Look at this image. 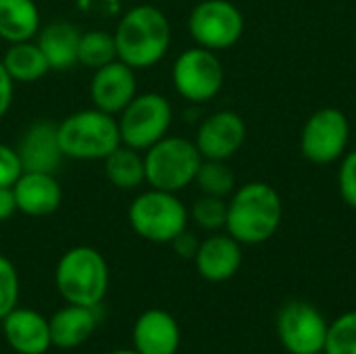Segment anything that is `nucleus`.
I'll return each instance as SVG.
<instances>
[{"mask_svg":"<svg viewBox=\"0 0 356 354\" xmlns=\"http://www.w3.org/2000/svg\"><path fill=\"white\" fill-rule=\"evenodd\" d=\"M284 219L280 192L267 182H248L234 190L227 200L225 230L242 246L269 242Z\"/></svg>","mask_w":356,"mask_h":354,"instance_id":"obj_1","label":"nucleus"},{"mask_svg":"<svg viewBox=\"0 0 356 354\" xmlns=\"http://www.w3.org/2000/svg\"><path fill=\"white\" fill-rule=\"evenodd\" d=\"M117 58L131 69H150L161 63L171 46V23L154 4L131 6L117 23Z\"/></svg>","mask_w":356,"mask_h":354,"instance_id":"obj_2","label":"nucleus"},{"mask_svg":"<svg viewBox=\"0 0 356 354\" xmlns=\"http://www.w3.org/2000/svg\"><path fill=\"white\" fill-rule=\"evenodd\" d=\"M54 284L65 303L98 309L108 290V265L92 246L69 248L56 263Z\"/></svg>","mask_w":356,"mask_h":354,"instance_id":"obj_3","label":"nucleus"},{"mask_svg":"<svg viewBox=\"0 0 356 354\" xmlns=\"http://www.w3.org/2000/svg\"><path fill=\"white\" fill-rule=\"evenodd\" d=\"M63 156L75 161H104L121 146L117 117L98 108H86L58 123Z\"/></svg>","mask_w":356,"mask_h":354,"instance_id":"obj_4","label":"nucleus"},{"mask_svg":"<svg viewBox=\"0 0 356 354\" xmlns=\"http://www.w3.org/2000/svg\"><path fill=\"white\" fill-rule=\"evenodd\" d=\"M202 154L194 140L181 136H165L144 150L146 184L165 192H181L192 186L200 169Z\"/></svg>","mask_w":356,"mask_h":354,"instance_id":"obj_5","label":"nucleus"},{"mask_svg":"<svg viewBox=\"0 0 356 354\" xmlns=\"http://www.w3.org/2000/svg\"><path fill=\"white\" fill-rule=\"evenodd\" d=\"M131 230L154 244H167L188 230L190 211L173 192L150 188L134 198L127 211Z\"/></svg>","mask_w":356,"mask_h":354,"instance_id":"obj_6","label":"nucleus"},{"mask_svg":"<svg viewBox=\"0 0 356 354\" xmlns=\"http://www.w3.org/2000/svg\"><path fill=\"white\" fill-rule=\"evenodd\" d=\"M171 123V102L159 92L136 94V98L119 113L117 119L121 144L140 152L169 136Z\"/></svg>","mask_w":356,"mask_h":354,"instance_id":"obj_7","label":"nucleus"},{"mask_svg":"<svg viewBox=\"0 0 356 354\" xmlns=\"http://www.w3.org/2000/svg\"><path fill=\"white\" fill-rule=\"evenodd\" d=\"M171 79L175 92L184 100L200 104L213 100L221 92L225 81V69L217 52L202 46H194L184 50L175 58Z\"/></svg>","mask_w":356,"mask_h":354,"instance_id":"obj_8","label":"nucleus"},{"mask_svg":"<svg viewBox=\"0 0 356 354\" xmlns=\"http://www.w3.org/2000/svg\"><path fill=\"white\" fill-rule=\"evenodd\" d=\"M350 142V121L344 111L323 106L315 111L300 131V154L313 165L340 161Z\"/></svg>","mask_w":356,"mask_h":354,"instance_id":"obj_9","label":"nucleus"},{"mask_svg":"<svg viewBox=\"0 0 356 354\" xmlns=\"http://www.w3.org/2000/svg\"><path fill=\"white\" fill-rule=\"evenodd\" d=\"M188 31L196 46L213 52L227 50L244 33V15L229 0H202L190 10Z\"/></svg>","mask_w":356,"mask_h":354,"instance_id":"obj_10","label":"nucleus"},{"mask_svg":"<svg viewBox=\"0 0 356 354\" xmlns=\"http://www.w3.org/2000/svg\"><path fill=\"white\" fill-rule=\"evenodd\" d=\"M330 321L311 303L290 300L275 319V332L280 344L290 354H313L325 348Z\"/></svg>","mask_w":356,"mask_h":354,"instance_id":"obj_11","label":"nucleus"},{"mask_svg":"<svg viewBox=\"0 0 356 354\" xmlns=\"http://www.w3.org/2000/svg\"><path fill=\"white\" fill-rule=\"evenodd\" d=\"M246 121L236 111H217L202 119L196 129L194 144L200 150L202 159L229 161L246 142Z\"/></svg>","mask_w":356,"mask_h":354,"instance_id":"obj_12","label":"nucleus"},{"mask_svg":"<svg viewBox=\"0 0 356 354\" xmlns=\"http://www.w3.org/2000/svg\"><path fill=\"white\" fill-rule=\"evenodd\" d=\"M138 94L136 69L115 58L113 63L94 71L90 81V100L94 108L108 115H119Z\"/></svg>","mask_w":356,"mask_h":354,"instance_id":"obj_13","label":"nucleus"},{"mask_svg":"<svg viewBox=\"0 0 356 354\" xmlns=\"http://www.w3.org/2000/svg\"><path fill=\"white\" fill-rule=\"evenodd\" d=\"M242 259V244L229 234L215 232L213 236L200 242L198 252L194 257V265L202 280L211 284H221L232 280L240 271Z\"/></svg>","mask_w":356,"mask_h":354,"instance_id":"obj_14","label":"nucleus"},{"mask_svg":"<svg viewBox=\"0 0 356 354\" xmlns=\"http://www.w3.org/2000/svg\"><path fill=\"white\" fill-rule=\"evenodd\" d=\"M134 351L140 354H177L181 330L173 315L163 309L144 311L131 330Z\"/></svg>","mask_w":356,"mask_h":354,"instance_id":"obj_15","label":"nucleus"},{"mask_svg":"<svg viewBox=\"0 0 356 354\" xmlns=\"http://www.w3.org/2000/svg\"><path fill=\"white\" fill-rule=\"evenodd\" d=\"M17 211L29 217L52 215L63 202V188L52 173L23 171L13 186Z\"/></svg>","mask_w":356,"mask_h":354,"instance_id":"obj_16","label":"nucleus"},{"mask_svg":"<svg viewBox=\"0 0 356 354\" xmlns=\"http://www.w3.org/2000/svg\"><path fill=\"white\" fill-rule=\"evenodd\" d=\"M23 171H46L54 173V169L63 161V150L58 142V125L50 121L31 123L17 148Z\"/></svg>","mask_w":356,"mask_h":354,"instance_id":"obj_17","label":"nucleus"},{"mask_svg":"<svg viewBox=\"0 0 356 354\" xmlns=\"http://www.w3.org/2000/svg\"><path fill=\"white\" fill-rule=\"evenodd\" d=\"M2 332L17 354H46L52 346L48 319L31 309H13L2 319Z\"/></svg>","mask_w":356,"mask_h":354,"instance_id":"obj_18","label":"nucleus"},{"mask_svg":"<svg viewBox=\"0 0 356 354\" xmlns=\"http://www.w3.org/2000/svg\"><path fill=\"white\" fill-rule=\"evenodd\" d=\"M96 323H98L96 307H81V305L67 303V307L58 309L48 321L52 346L60 351L79 348L94 334Z\"/></svg>","mask_w":356,"mask_h":354,"instance_id":"obj_19","label":"nucleus"},{"mask_svg":"<svg viewBox=\"0 0 356 354\" xmlns=\"http://www.w3.org/2000/svg\"><path fill=\"white\" fill-rule=\"evenodd\" d=\"M81 31L67 21H54L38 31V46L42 48L50 69L65 71L77 65Z\"/></svg>","mask_w":356,"mask_h":354,"instance_id":"obj_20","label":"nucleus"},{"mask_svg":"<svg viewBox=\"0 0 356 354\" xmlns=\"http://www.w3.org/2000/svg\"><path fill=\"white\" fill-rule=\"evenodd\" d=\"M40 31V10L33 0H0V40L8 44L33 40Z\"/></svg>","mask_w":356,"mask_h":354,"instance_id":"obj_21","label":"nucleus"},{"mask_svg":"<svg viewBox=\"0 0 356 354\" xmlns=\"http://www.w3.org/2000/svg\"><path fill=\"white\" fill-rule=\"evenodd\" d=\"M2 63L15 83L17 81H21V83L38 81L50 71V65H48L42 48L33 40L10 44L2 56Z\"/></svg>","mask_w":356,"mask_h":354,"instance_id":"obj_22","label":"nucleus"},{"mask_svg":"<svg viewBox=\"0 0 356 354\" xmlns=\"http://www.w3.org/2000/svg\"><path fill=\"white\" fill-rule=\"evenodd\" d=\"M104 173L115 188L136 190L146 182L144 154H140V150L121 144L104 159Z\"/></svg>","mask_w":356,"mask_h":354,"instance_id":"obj_23","label":"nucleus"},{"mask_svg":"<svg viewBox=\"0 0 356 354\" xmlns=\"http://www.w3.org/2000/svg\"><path fill=\"white\" fill-rule=\"evenodd\" d=\"M117 58V46L115 35L104 29H90L81 33L79 38V50H77V63H81L88 69H100Z\"/></svg>","mask_w":356,"mask_h":354,"instance_id":"obj_24","label":"nucleus"},{"mask_svg":"<svg viewBox=\"0 0 356 354\" xmlns=\"http://www.w3.org/2000/svg\"><path fill=\"white\" fill-rule=\"evenodd\" d=\"M194 184L202 194L209 196H219L227 198L236 190V175L229 169L227 161H213V159H202L200 169L196 173Z\"/></svg>","mask_w":356,"mask_h":354,"instance_id":"obj_25","label":"nucleus"},{"mask_svg":"<svg viewBox=\"0 0 356 354\" xmlns=\"http://www.w3.org/2000/svg\"><path fill=\"white\" fill-rule=\"evenodd\" d=\"M190 219L204 232H219L225 230V221H227V202L225 198L219 196H209L202 194L194 200L192 209H190Z\"/></svg>","mask_w":356,"mask_h":354,"instance_id":"obj_26","label":"nucleus"},{"mask_svg":"<svg viewBox=\"0 0 356 354\" xmlns=\"http://www.w3.org/2000/svg\"><path fill=\"white\" fill-rule=\"evenodd\" d=\"M325 354H356V311H346L330 323Z\"/></svg>","mask_w":356,"mask_h":354,"instance_id":"obj_27","label":"nucleus"},{"mask_svg":"<svg viewBox=\"0 0 356 354\" xmlns=\"http://www.w3.org/2000/svg\"><path fill=\"white\" fill-rule=\"evenodd\" d=\"M19 273L15 265L0 255V321L17 309L19 303Z\"/></svg>","mask_w":356,"mask_h":354,"instance_id":"obj_28","label":"nucleus"},{"mask_svg":"<svg viewBox=\"0 0 356 354\" xmlns=\"http://www.w3.org/2000/svg\"><path fill=\"white\" fill-rule=\"evenodd\" d=\"M338 188L342 200L356 211V150L346 152L340 159V171H338Z\"/></svg>","mask_w":356,"mask_h":354,"instance_id":"obj_29","label":"nucleus"},{"mask_svg":"<svg viewBox=\"0 0 356 354\" xmlns=\"http://www.w3.org/2000/svg\"><path fill=\"white\" fill-rule=\"evenodd\" d=\"M21 173L23 165L19 152L6 144H0V188H13Z\"/></svg>","mask_w":356,"mask_h":354,"instance_id":"obj_30","label":"nucleus"},{"mask_svg":"<svg viewBox=\"0 0 356 354\" xmlns=\"http://www.w3.org/2000/svg\"><path fill=\"white\" fill-rule=\"evenodd\" d=\"M171 244H173V250L177 252V257H181V259H192V261H194V257H196V252H198V246H200V240H198L192 232L184 230L179 236H175V238L171 240Z\"/></svg>","mask_w":356,"mask_h":354,"instance_id":"obj_31","label":"nucleus"},{"mask_svg":"<svg viewBox=\"0 0 356 354\" xmlns=\"http://www.w3.org/2000/svg\"><path fill=\"white\" fill-rule=\"evenodd\" d=\"M13 96H15V81L8 75L4 63L0 61V117L6 115V111L13 104Z\"/></svg>","mask_w":356,"mask_h":354,"instance_id":"obj_32","label":"nucleus"},{"mask_svg":"<svg viewBox=\"0 0 356 354\" xmlns=\"http://www.w3.org/2000/svg\"><path fill=\"white\" fill-rule=\"evenodd\" d=\"M17 213V202L13 188H0V223L8 221Z\"/></svg>","mask_w":356,"mask_h":354,"instance_id":"obj_33","label":"nucleus"},{"mask_svg":"<svg viewBox=\"0 0 356 354\" xmlns=\"http://www.w3.org/2000/svg\"><path fill=\"white\" fill-rule=\"evenodd\" d=\"M108 354H140V353H136L134 348H131V351H127V348H123V351H113V353H108Z\"/></svg>","mask_w":356,"mask_h":354,"instance_id":"obj_34","label":"nucleus"},{"mask_svg":"<svg viewBox=\"0 0 356 354\" xmlns=\"http://www.w3.org/2000/svg\"><path fill=\"white\" fill-rule=\"evenodd\" d=\"M313 354H325V353H323V351H321V353H313Z\"/></svg>","mask_w":356,"mask_h":354,"instance_id":"obj_35","label":"nucleus"},{"mask_svg":"<svg viewBox=\"0 0 356 354\" xmlns=\"http://www.w3.org/2000/svg\"><path fill=\"white\" fill-rule=\"evenodd\" d=\"M161 2H167V0H161Z\"/></svg>","mask_w":356,"mask_h":354,"instance_id":"obj_36","label":"nucleus"}]
</instances>
